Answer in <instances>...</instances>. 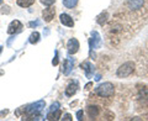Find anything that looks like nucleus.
<instances>
[{"mask_svg": "<svg viewBox=\"0 0 148 121\" xmlns=\"http://www.w3.org/2000/svg\"><path fill=\"white\" fill-rule=\"evenodd\" d=\"M61 110L57 109V110H53V111H49V114L47 115V119L48 120H58L59 118H61Z\"/></svg>", "mask_w": 148, "mask_h": 121, "instance_id": "obj_14", "label": "nucleus"}, {"mask_svg": "<svg viewBox=\"0 0 148 121\" xmlns=\"http://www.w3.org/2000/svg\"><path fill=\"white\" fill-rule=\"evenodd\" d=\"M61 22L64 26H68V27H73L74 26L73 19L69 16L68 14H62V15H61Z\"/></svg>", "mask_w": 148, "mask_h": 121, "instance_id": "obj_10", "label": "nucleus"}, {"mask_svg": "<svg viewBox=\"0 0 148 121\" xmlns=\"http://www.w3.org/2000/svg\"><path fill=\"white\" fill-rule=\"evenodd\" d=\"M45 106H46V103L43 100H40V101H37V103L35 104H31V105H27L26 108H25V113L27 115H30V116H37L41 111H42L45 109Z\"/></svg>", "mask_w": 148, "mask_h": 121, "instance_id": "obj_2", "label": "nucleus"}, {"mask_svg": "<svg viewBox=\"0 0 148 121\" xmlns=\"http://www.w3.org/2000/svg\"><path fill=\"white\" fill-rule=\"evenodd\" d=\"M42 15H43L45 21H47V22L52 21V19H53V17H54V15H56V9H54V8H48V9H45Z\"/></svg>", "mask_w": 148, "mask_h": 121, "instance_id": "obj_8", "label": "nucleus"}, {"mask_svg": "<svg viewBox=\"0 0 148 121\" xmlns=\"http://www.w3.org/2000/svg\"><path fill=\"white\" fill-rule=\"evenodd\" d=\"M1 3H3V0H0V4H1Z\"/></svg>", "mask_w": 148, "mask_h": 121, "instance_id": "obj_28", "label": "nucleus"}, {"mask_svg": "<svg viewBox=\"0 0 148 121\" xmlns=\"http://www.w3.org/2000/svg\"><path fill=\"white\" fill-rule=\"evenodd\" d=\"M67 48H68L69 54L77 53V52H78V50H79V41H78L77 38H71V40L68 41Z\"/></svg>", "mask_w": 148, "mask_h": 121, "instance_id": "obj_6", "label": "nucleus"}, {"mask_svg": "<svg viewBox=\"0 0 148 121\" xmlns=\"http://www.w3.org/2000/svg\"><path fill=\"white\" fill-rule=\"evenodd\" d=\"M59 108V104L58 103H54L52 106H51V111H53V110H57Z\"/></svg>", "mask_w": 148, "mask_h": 121, "instance_id": "obj_23", "label": "nucleus"}, {"mask_svg": "<svg viewBox=\"0 0 148 121\" xmlns=\"http://www.w3.org/2000/svg\"><path fill=\"white\" fill-rule=\"evenodd\" d=\"M133 71H135V63L133 62H126L117 69L116 76L119 78H126L128 76H131V74L133 73Z\"/></svg>", "mask_w": 148, "mask_h": 121, "instance_id": "obj_3", "label": "nucleus"}, {"mask_svg": "<svg viewBox=\"0 0 148 121\" xmlns=\"http://www.w3.org/2000/svg\"><path fill=\"white\" fill-rule=\"evenodd\" d=\"M115 93V87L111 83H104V84H100L98 88L95 89V94H98L100 98H111L114 96Z\"/></svg>", "mask_w": 148, "mask_h": 121, "instance_id": "obj_1", "label": "nucleus"}, {"mask_svg": "<svg viewBox=\"0 0 148 121\" xmlns=\"http://www.w3.org/2000/svg\"><path fill=\"white\" fill-rule=\"evenodd\" d=\"M63 120H68V121H72V116H71V114H66V115H64Z\"/></svg>", "mask_w": 148, "mask_h": 121, "instance_id": "obj_24", "label": "nucleus"}, {"mask_svg": "<svg viewBox=\"0 0 148 121\" xmlns=\"http://www.w3.org/2000/svg\"><path fill=\"white\" fill-rule=\"evenodd\" d=\"M91 87V83H89V84H86V87H85V89H89V88Z\"/></svg>", "mask_w": 148, "mask_h": 121, "instance_id": "obj_27", "label": "nucleus"}, {"mask_svg": "<svg viewBox=\"0 0 148 121\" xmlns=\"http://www.w3.org/2000/svg\"><path fill=\"white\" fill-rule=\"evenodd\" d=\"M143 0H130V9H133V10H137V9H141L143 6Z\"/></svg>", "mask_w": 148, "mask_h": 121, "instance_id": "obj_12", "label": "nucleus"}, {"mask_svg": "<svg viewBox=\"0 0 148 121\" xmlns=\"http://www.w3.org/2000/svg\"><path fill=\"white\" fill-rule=\"evenodd\" d=\"M106 19H108V12H101L100 15L96 17V22H98L99 25H104L105 24V21H106Z\"/></svg>", "mask_w": 148, "mask_h": 121, "instance_id": "obj_18", "label": "nucleus"}, {"mask_svg": "<svg viewBox=\"0 0 148 121\" xmlns=\"http://www.w3.org/2000/svg\"><path fill=\"white\" fill-rule=\"evenodd\" d=\"M77 3H78V0H63V5L68 9L74 8L77 5Z\"/></svg>", "mask_w": 148, "mask_h": 121, "instance_id": "obj_19", "label": "nucleus"}, {"mask_svg": "<svg viewBox=\"0 0 148 121\" xmlns=\"http://www.w3.org/2000/svg\"><path fill=\"white\" fill-rule=\"evenodd\" d=\"M73 67H74V60H73V58L64 59V63H63V73H64V76H68V74L72 72Z\"/></svg>", "mask_w": 148, "mask_h": 121, "instance_id": "obj_7", "label": "nucleus"}, {"mask_svg": "<svg viewBox=\"0 0 148 121\" xmlns=\"http://www.w3.org/2000/svg\"><path fill=\"white\" fill-rule=\"evenodd\" d=\"M140 98L143 99V101H148V87L143 85L140 88Z\"/></svg>", "mask_w": 148, "mask_h": 121, "instance_id": "obj_15", "label": "nucleus"}, {"mask_svg": "<svg viewBox=\"0 0 148 121\" xmlns=\"http://www.w3.org/2000/svg\"><path fill=\"white\" fill-rule=\"evenodd\" d=\"M35 3V0H17V5L21 8H29Z\"/></svg>", "mask_w": 148, "mask_h": 121, "instance_id": "obj_16", "label": "nucleus"}, {"mask_svg": "<svg viewBox=\"0 0 148 121\" xmlns=\"http://www.w3.org/2000/svg\"><path fill=\"white\" fill-rule=\"evenodd\" d=\"M82 67H83V69L85 71V73H86V77L89 78L90 76H91V73H92V71H94V68H92V64L90 63V62H84L82 64Z\"/></svg>", "mask_w": 148, "mask_h": 121, "instance_id": "obj_13", "label": "nucleus"}, {"mask_svg": "<svg viewBox=\"0 0 148 121\" xmlns=\"http://www.w3.org/2000/svg\"><path fill=\"white\" fill-rule=\"evenodd\" d=\"M89 43H90V48H91V50L100 47L101 38H100V35H99L96 31H92V32H91V38H90V41H89Z\"/></svg>", "mask_w": 148, "mask_h": 121, "instance_id": "obj_5", "label": "nucleus"}, {"mask_svg": "<svg viewBox=\"0 0 148 121\" xmlns=\"http://www.w3.org/2000/svg\"><path fill=\"white\" fill-rule=\"evenodd\" d=\"M86 113H88V115H89V118L94 119V118H96V116L100 114V109H99V106L89 105V106L86 108Z\"/></svg>", "mask_w": 148, "mask_h": 121, "instance_id": "obj_9", "label": "nucleus"}, {"mask_svg": "<svg viewBox=\"0 0 148 121\" xmlns=\"http://www.w3.org/2000/svg\"><path fill=\"white\" fill-rule=\"evenodd\" d=\"M22 30V24L18 20H14L10 25L8 27V34L10 35H14V34H17Z\"/></svg>", "mask_w": 148, "mask_h": 121, "instance_id": "obj_4", "label": "nucleus"}, {"mask_svg": "<svg viewBox=\"0 0 148 121\" xmlns=\"http://www.w3.org/2000/svg\"><path fill=\"white\" fill-rule=\"evenodd\" d=\"M77 90H78V84L77 83H71V84L66 88V95L67 96H72V95L75 94Z\"/></svg>", "mask_w": 148, "mask_h": 121, "instance_id": "obj_11", "label": "nucleus"}, {"mask_svg": "<svg viewBox=\"0 0 148 121\" xmlns=\"http://www.w3.org/2000/svg\"><path fill=\"white\" fill-rule=\"evenodd\" d=\"M1 73H3V72H0V74H1Z\"/></svg>", "mask_w": 148, "mask_h": 121, "instance_id": "obj_29", "label": "nucleus"}, {"mask_svg": "<svg viewBox=\"0 0 148 121\" xmlns=\"http://www.w3.org/2000/svg\"><path fill=\"white\" fill-rule=\"evenodd\" d=\"M54 1H56V0H41V3H42L43 5H46V6H51V5H53Z\"/></svg>", "mask_w": 148, "mask_h": 121, "instance_id": "obj_20", "label": "nucleus"}, {"mask_svg": "<svg viewBox=\"0 0 148 121\" xmlns=\"http://www.w3.org/2000/svg\"><path fill=\"white\" fill-rule=\"evenodd\" d=\"M37 25H40V21H36V22H30V26H37Z\"/></svg>", "mask_w": 148, "mask_h": 121, "instance_id": "obj_25", "label": "nucleus"}, {"mask_svg": "<svg viewBox=\"0 0 148 121\" xmlns=\"http://www.w3.org/2000/svg\"><path fill=\"white\" fill-rule=\"evenodd\" d=\"M29 41H30V43H32V45H35V43H37L40 41V34L37 31H35V32H32L31 34V36H30V38H29Z\"/></svg>", "mask_w": 148, "mask_h": 121, "instance_id": "obj_17", "label": "nucleus"}, {"mask_svg": "<svg viewBox=\"0 0 148 121\" xmlns=\"http://www.w3.org/2000/svg\"><path fill=\"white\" fill-rule=\"evenodd\" d=\"M77 119L78 120H83V110H79L77 113Z\"/></svg>", "mask_w": 148, "mask_h": 121, "instance_id": "obj_22", "label": "nucleus"}, {"mask_svg": "<svg viewBox=\"0 0 148 121\" xmlns=\"http://www.w3.org/2000/svg\"><path fill=\"white\" fill-rule=\"evenodd\" d=\"M8 9H9L8 6H4V8H3V10H1V11H3V12H6V14H8V12H9V10H8Z\"/></svg>", "mask_w": 148, "mask_h": 121, "instance_id": "obj_26", "label": "nucleus"}, {"mask_svg": "<svg viewBox=\"0 0 148 121\" xmlns=\"http://www.w3.org/2000/svg\"><path fill=\"white\" fill-rule=\"evenodd\" d=\"M52 64L53 66H57L58 64V52H56V56H54V58L52 60Z\"/></svg>", "mask_w": 148, "mask_h": 121, "instance_id": "obj_21", "label": "nucleus"}]
</instances>
